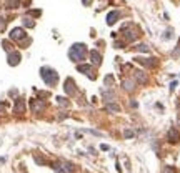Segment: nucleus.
Here are the masks:
<instances>
[{
    "label": "nucleus",
    "instance_id": "obj_31",
    "mask_svg": "<svg viewBox=\"0 0 180 173\" xmlns=\"http://www.w3.org/2000/svg\"><path fill=\"white\" fill-rule=\"evenodd\" d=\"M28 13H32V15H35V17H39V15H40L42 12H40V10H30Z\"/></svg>",
    "mask_w": 180,
    "mask_h": 173
},
{
    "label": "nucleus",
    "instance_id": "obj_10",
    "mask_svg": "<svg viewBox=\"0 0 180 173\" xmlns=\"http://www.w3.org/2000/svg\"><path fill=\"white\" fill-rule=\"evenodd\" d=\"M13 112H15V113H23V112H25V100H23V98H17V100H15Z\"/></svg>",
    "mask_w": 180,
    "mask_h": 173
},
{
    "label": "nucleus",
    "instance_id": "obj_29",
    "mask_svg": "<svg viewBox=\"0 0 180 173\" xmlns=\"http://www.w3.org/2000/svg\"><path fill=\"white\" fill-rule=\"evenodd\" d=\"M170 37H172V28H168V30H167V32H165V35H163V38H170Z\"/></svg>",
    "mask_w": 180,
    "mask_h": 173
},
{
    "label": "nucleus",
    "instance_id": "obj_21",
    "mask_svg": "<svg viewBox=\"0 0 180 173\" xmlns=\"http://www.w3.org/2000/svg\"><path fill=\"white\" fill-rule=\"evenodd\" d=\"M2 47L5 48L7 52H12V43H10L8 40H3V42H2Z\"/></svg>",
    "mask_w": 180,
    "mask_h": 173
},
{
    "label": "nucleus",
    "instance_id": "obj_17",
    "mask_svg": "<svg viewBox=\"0 0 180 173\" xmlns=\"http://www.w3.org/2000/svg\"><path fill=\"white\" fill-rule=\"evenodd\" d=\"M107 110H108V112H113V113H119L120 106L117 105V103H107Z\"/></svg>",
    "mask_w": 180,
    "mask_h": 173
},
{
    "label": "nucleus",
    "instance_id": "obj_20",
    "mask_svg": "<svg viewBox=\"0 0 180 173\" xmlns=\"http://www.w3.org/2000/svg\"><path fill=\"white\" fill-rule=\"evenodd\" d=\"M23 25H25V27H30V28H32V27H35V22H33L32 19L25 17V19H23Z\"/></svg>",
    "mask_w": 180,
    "mask_h": 173
},
{
    "label": "nucleus",
    "instance_id": "obj_36",
    "mask_svg": "<svg viewBox=\"0 0 180 173\" xmlns=\"http://www.w3.org/2000/svg\"><path fill=\"white\" fill-rule=\"evenodd\" d=\"M57 173H65V172H63V170H60V168H59V170H57Z\"/></svg>",
    "mask_w": 180,
    "mask_h": 173
},
{
    "label": "nucleus",
    "instance_id": "obj_32",
    "mask_svg": "<svg viewBox=\"0 0 180 173\" xmlns=\"http://www.w3.org/2000/svg\"><path fill=\"white\" fill-rule=\"evenodd\" d=\"M165 173H175V168H173V166H168L165 170Z\"/></svg>",
    "mask_w": 180,
    "mask_h": 173
},
{
    "label": "nucleus",
    "instance_id": "obj_18",
    "mask_svg": "<svg viewBox=\"0 0 180 173\" xmlns=\"http://www.w3.org/2000/svg\"><path fill=\"white\" fill-rule=\"evenodd\" d=\"M135 50H137V52H143V53H147V52H148V47H147L145 43H139V45L135 47Z\"/></svg>",
    "mask_w": 180,
    "mask_h": 173
},
{
    "label": "nucleus",
    "instance_id": "obj_24",
    "mask_svg": "<svg viewBox=\"0 0 180 173\" xmlns=\"http://www.w3.org/2000/svg\"><path fill=\"white\" fill-rule=\"evenodd\" d=\"M133 135H135V133H133L132 130H123V137H125V138H133Z\"/></svg>",
    "mask_w": 180,
    "mask_h": 173
},
{
    "label": "nucleus",
    "instance_id": "obj_22",
    "mask_svg": "<svg viewBox=\"0 0 180 173\" xmlns=\"http://www.w3.org/2000/svg\"><path fill=\"white\" fill-rule=\"evenodd\" d=\"M135 38H137V33H133V32L125 33V40H128V42H133Z\"/></svg>",
    "mask_w": 180,
    "mask_h": 173
},
{
    "label": "nucleus",
    "instance_id": "obj_35",
    "mask_svg": "<svg viewBox=\"0 0 180 173\" xmlns=\"http://www.w3.org/2000/svg\"><path fill=\"white\" fill-rule=\"evenodd\" d=\"M82 2H83V5H88V3H90L92 0H82Z\"/></svg>",
    "mask_w": 180,
    "mask_h": 173
},
{
    "label": "nucleus",
    "instance_id": "obj_34",
    "mask_svg": "<svg viewBox=\"0 0 180 173\" xmlns=\"http://www.w3.org/2000/svg\"><path fill=\"white\" fill-rule=\"evenodd\" d=\"M5 106H7V103H0V110H5Z\"/></svg>",
    "mask_w": 180,
    "mask_h": 173
},
{
    "label": "nucleus",
    "instance_id": "obj_3",
    "mask_svg": "<svg viewBox=\"0 0 180 173\" xmlns=\"http://www.w3.org/2000/svg\"><path fill=\"white\" fill-rule=\"evenodd\" d=\"M25 37H27V33H25V30H23L22 27H17V28H13L12 32H10V38L17 40V42H22Z\"/></svg>",
    "mask_w": 180,
    "mask_h": 173
},
{
    "label": "nucleus",
    "instance_id": "obj_33",
    "mask_svg": "<svg viewBox=\"0 0 180 173\" xmlns=\"http://www.w3.org/2000/svg\"><path fill=\"white\" fill-rule=\"evenodd\" d=\"M130 106H132V108H137V106H139V103H137V102H130Z\"/></svg>",
    "mask_w": 180,
    "mask_h": 173
},
{
    "label": "nucleus",
    "instance_id": "obj_16",
    "mask_svg": "<svg viewBox=\"0 0 180 173\" xmlns=\"http://www.w3.org/2000/svg\"><path fill=\"white\" fill-rule=\"evenodd\" d=\"M122 85H123V88H125V90H128V92H132L133 88H135V83H133L132 80H123V83H122Z\"/></svg>",
    "mask_w": 180,
    "mask_h": 173
},
{
    "label": "nucleus",
    "instance_id": "obj_25",
    "mask_svg": "<svg viewBox=\"0 0 180 173\" xmlns=\"http://www.w3.org/2000/svg\"><path fill=\"white\" fill-rule=\"evenodd\" d=\"M33 158H35V161H37V163H39V165H45V160L42 158V157H39V155H35V157H33Z\"/></svg>",
    "mask_w": 180,
    "mask_h": 173
},
{
    "label": "nucleus",
    "instance_id": "obj_7",
    "mask_svg": "<svg viewBox=\"0 0 180 173\" xmlns=\"http://www.w3.org/2000/svg\"><path fill=\"white\" fill-rule=\"evenodd\" d=\"M63 90H65V93L67 95H73L75 93V82H73L72 78H67L65 80V83H63Z\"/></svg>",
    "mask_w": 180,
    "mask_h": 173
},
{
    "label": "nucleus",
    "instance_id": "obj_9",
    "mask_svg": "<svg viewBox=\"0 0 180 173\" xmlns=\"http://www.w3.org/2000/svg\"><path fill=\"white\" fill-rule=\"evenodd\" d=\"M77 70H79L80 73H85V75H88L90 73V78H95V75H93V70H92V67L90 65H87V63H80L79 67H77Z\"/></svg>",
    "mask_w": 180,
    "mask_h": 173
},
{
    "label": "nucleus",
    "instance_id": "obj_27",
    "mask_svg": "<svg viewBox=\"0 0 180 173\" xmlns=\"http://www.w3.org/2000/svg\"><path fill=\"white\" fill-rule=\"evenodd\" d=\"M5 25H7V22L3 19H0V32H3V30H5Z\"/></svg>",
    "mask_w": 180,
    "mask_h": 173
},
{
    "label": "nucleus",
    "instance_id": "obj_1",
    "mask_svg": "<svg viewBox=\"0 0 180 173\" xmlns=\"http://www.w3.org/2000/svg\"><path fill=\"white\" fill-rule=\"evenodd\" d=\"M87 53H88V50H87V47L83 43H73L70 47V50H68V57L73 62H82V60H85Z\"/></svg>",
    "mask_w": 180,
    "mask_h": 173
},
{
    "label": "nucleus",
    "instance_id": "obj_5",
    "mask_svg": "<svg viewBox=\"0 0 180 173\" xmlns=\"http://www.w3.org/2000/svg\"><path fill=\"white\" fill-rule=\"evenodd\" d=\"M20 60H22V55L19 52H8V57H7V62H8V65L10 67H15L20 63Z\"/></svg>",
    "mask_w": 180,
    "mask_h": 173
},
{
    "label": "nucleus",
    "instance_id": "obj_14",
    "mask_svg": "<svg viewBox=\"0 0 180 173\" xmlns=\"http://www.w3.org/2000/svg\"><path fill=\"white\" fill-rule=\"evenodd\" d=\"M102 100H105L107 103H108V102L115 100V93L113 92H102Z\"/></svg>",
    "mask_w": 180,
    "mask_h": 173
},
{
    "label": "nucleus",
    "instance_id": "obj_26",
    "mask_svg": "<svg viewBox=\"0 0 180 173\" xmlns=\"http://www.w3.org/2000/svg\"><path fill=\"white\" fill-rule=\"evenodd\" d=\"M20 45L23 47V48H25L27 45H30V38H27V37H25V38H23L22 42H20Z\"/></svg>",
    "mask_w": 180,
    "mask_h": 173
},
{
    "label": "nucleus",
    "instance_id": "obj_4",
    "mask_svg": "<svg viewBox=\"0 0 180 173\" xmlns=\"http://www.w3.org/2000/svg\"><path fill=\"white\" fill-rule=\"evenodd\" d=\"M43 108H45L43 100H39V98H32V100H30V110H32L33 113H40Z\"/></svg>",
    "mask_w": 180,
    "mask_h": 173
},
{
    "label": "nucleus",
    "instance_id": "obj_23",
    "mask_svg": "<svg viewBox=\"0 0 180 173\" xmlns=\"http://www.w3.org/2000/svg\"><path fill=\"white\" fill-rule=\"evenodd\" d=\"M103 82H105V85H107V86H110V85L113 83V77H112V75H107Z\"/></svg>",
    "mask_w": 180,
    "mask_h": 173
},
{
    "label": "nucleus",
    "instance_id": "obj_12",
    "mask_svg": "<svg viewBox=\"0 0 180 173\" xmlns=\"http://www.w3.org/2000/svg\"><path fill=\"white\" fill-rule=\"evenodd\" d=\"M119 19H120V12H115V10H113V12H110L107 15V23H108V25H113Z\"/></svg>",
    "mask_w": 180,
    "mask_h": 173
},
{
    "label": "nucleus",
    "instance_id": "obj_2",
    "mask_svg": "<svg viewBox=\"0 0 180 173\" xmlns=\"http://www.w3.org/2000/svg\"><path fill=\"white\" fill-rule=\"evenodd\" d=\"M40 77H42V80L48 86L57 85V82H59V73L55 72L53 68H50V67H42L40 68Z\"/></svg>",
    "mask_w": 180,
    "mask_h": 173
},
{
    "label": "nucleus",
    "instance_id": "obj_19",
    "mask_svg": "<svg viewBox=\"0 0 180 173\" xmlns=\"http://www.w3.org/2000/svg\"><path fill=\"white\" fill-rule=\"evenodd\" d=\"M57 103L62 105V106H68V105H70V103L67 102V98H63V97H57Z\"/></svg>",
    "mask_w": 180,
    "mask_h": 173
},
{
    "label": "nucleus",
    "instance_id": "obj_15",
    "mask_svg": "<svg viewBox=\"0 0 180 173\" xmlns=\"http://www.w3.org/2000/svg\"><path fill=\"white\" fill-rule=\"evenodd\" d=\"M133 73H135V78H137L139 83H147V75L143 72H133Z\"/></svg>",
    "mask_w": 180,
    "mask_h": 173
},
{
    "label": "nucleus",
    "instance_id": "obj_11",
    "mask_svg": "<svg viewBox=\"0 0 180 173\" xmlns=\"http://www.w3.org/2000/svg\"><path fill=\"white\" fill-rule=\"evenodd\" d=\"M88 55H90V60H92V63H93L95 67H99L100 63H102V55H100L97 50H92Z\"/></svg>",
    "mask_w": 180,
    "mask_h": 173
},
{
    "label": "nucleus",
    "instance_id": "obj_13",
    "mask_svg": "<svg viewBox=\"0 0 180 173\" xmlns=\"http://www.w3.org/2000/svg\"><path fill=\"white\" fill-rule=\"evenodd\" d=\"M5 5H7V8H10V10H13V8H19L20 0H5Z\"/></svg>",
    "mask_w": 180,
    "mask_h": 173
},
{
    "label": "nucleus",
    "instance_id": "obj_6",
    "mask_svg": "<svg viewBox=\"0 0 180 173\" xmlns=\"http://www.w3.org/2000/svg\"><path fill=\"white\" fill-rule=\"evenodd\" d=\"M135 62L140 63V65L147 67V68H153V67L157 65V58H153V57H150V58H142V57H139V58H135Z\"/></svg>",
    "mask_w": 180,
    "mask_h": 173
},
{
    "label": "nucleus",
    "instance_id": "obj_8",
    "mask_svg": "<svg viewBox=\"0 0 180 173\" xmlns=\"http://www.w3.org/2000/svg\"><path fill=\"white\" fill-rule=\"evenodd\" d=\"M167 140L170 141V143H179L180 141V133L175 130V128H170L168 133H167Z\"/></svg>",
    "mask_w": 180,
    "mask_h": 173
},
{
    "label": "nucleus",
    "instance_id": "obj_28",
    "mask_svg": "<svg viewBox=\"0 0 180 173\" xmlns=\"http://www.w3.org/2000/svg\"><path fill=\"white\" fill-rule=\"evenodd\" d=\"M180 55V40H179V43H177V48H175V52H173V57H179Z\"/></svg>",
    "mask_w": 180,
    "mask_h": 173
},
{
    "label": "nucleus",
    "instance_id": "obj_30",
    "mask_svg": "<svg viewBox=\"0 0 180 173\" xmlns=\"http://www.w3.org/2000/svg\"><path fill=\"white\" fill-rule=\"evenodd\" d=\"M113 47H115V48H123V42H115Z\"/></svg>",
    "mask_w": 180,
    "mask_h": 173
}]
</instances>
